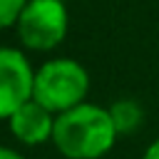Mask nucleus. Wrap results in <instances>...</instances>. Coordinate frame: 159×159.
I'll list each match as a JSON object with an SVG mask.
<instances>
[{"label":"nucleus","mask_w":159,"mask_h":159,"mask_svg":"<svg viewBox=\"0 0 159 159\" xmlns=\"http://www.w3.org/2000/svg\"><path fill=\"white\" fill-rule=\"evenodd\" d=\"M0 159H25V157H22V152H17L15 147L0 144Z\"/></svg>","instance_id":"1a4fd4ad"},{"label":"nucleus","mask_w":159,"mask_h":159,"mask_svg":"<svg viewBox=\"0 0 159 159\" xmlns=\"http://www.w3.org/2000/svg\"><path fill=\"white\" fill-rule=\"evenodd\" d=\"M35 67L25 50L0 45V122H7L25 102L32 99Z\"/></svg>","instance_id":"20e7f679"},{"label":"nucleus","mask_w":159,"mask_h":159,"mask_svg":"<svg viewBox=\"0 0 159 159\" xmlns=\"http://www.w3.org/2000/svg\"><path fill=\"white\" fill-rule=\"evenodd\" d=\"M55 119H57V114L45 109L40 102L30 99L7 119V129H10V134H12V139L17 144H22V147H42L47 142L52 144Z\"/></svg>","instance_id":"39448f33"},{"label":"nucleus","mask_w":159,"mask_h":159,"mask_svg":"<svg viewBox=\"0 0 159 159\" xmlns=\"http://www.w3.org/2000/svg\"><path fill=\"white\" fill-rule=\"evenodd\" d=\"M70 30V12L65 0H27L22 7L15 35L22 50L52 52L57 50Z\"/></svg>","instance_id":"7ed1b4c3"},{"label":"nucleus","mask_w":159,"mask_h":159,"mask_svg":"<svg viewBox=\"0 0 159 159\" xmlns=\"http://www.w3.org/2000/svg\"><path fill=\"white\" fill-rule=\"evenodd\" d=\"M89 94V72L80 60L72 57H50L35 67L32 99L40 102L52 114H62L82 102Z\"/></svg>","instance_id":"f03ea898"},{"label":"nucleus","mask_w":159,"mask_h":159,"mask_svg":"<svg viewBox=\"0 0 159 159\" xmlns=\"http://www.w3.org/2000/svg\"><path fill=\"white\" fill-rule=\"evenodd\" d=\"M119 139L109 107L82 102L55 119L52 147L62 159H102Z\"/></svg>","instance_id":"f257e3e1"},{"label":"nucleus","mask_w":159,"mask_h":159,"mask_svg":"<svg viewBox=\"0 0 159 159\" xmlns=\"http://www.w3.org/2000/svg\"><path fill=\"white\" fill-rule=\"evenodd\" d=\"M25 5L27 0H0V32L17 25V17Z\"/></svg>","instance_id":"0eeeda50"},{"label":"nucleus","mask_w":159,"mask_h":159,"mask_svg":"<svg viewBox=\"0 0 159 159\" xmlns=\"http://www.w3.org/2000/svg\"><path fill=\"white\" fill-rule=\"evenodd\" d=\"M139 159H159V137L154 139V142H149L147 144V149L142 152V157Z\"/></svg>","instance_id":"6e6552de"},{"label":"nucleus","mask_w":159,"mask_h":159,"mask_svg":"<svg viewBox=\"0 0 159 159\" xmlns=\"http://www.w3.org/2000/svg\"><path fill=\"white\" fill-rule=\"evenodd\" d=\"M109 114H112V119H114V127H117L119 137L134 134V132L142 127V122H144V109H142V104H139L137 99H129V97L114 99V102L109 104Z\"/></svg>","instance_id":"423d86ee"}]
</instances>
